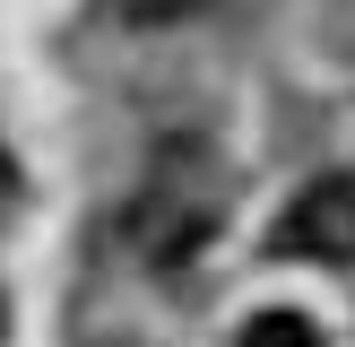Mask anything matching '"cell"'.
Returning a JSON list of instances; mask_svg holds the SVG:
<instances>
[{"instance_id": "cell-1", "label": "cell", "mask_w": 355, "mask_h": 347, "mask_svg": "<svg viewBox=\"0 0 355 347\" xmlns=\"http://www.w3.org/2000/svg\"><path fill=\"white\" fill-rule=\"evenodd\" d=\"M208 235H217V183H208V156L191 148V139H173V148L156 156V174L139 183V200H130V252L148 260V269H182Z\"/></svg>"}, {"instance_id": "cell-3", "label": "cell", "mask_w": 355, "mask_h": 347, "mask_svg": "<svg viewBox=\"0 0 355 347\" xmlns=\"http://www.w3.org/2000/svg\"><path fill=\"white\" fill-rule=\"evenodd\" d=\"M243 347H321V330L277 304V312H252V321H243Z\"/></svg>"}, {"instance_id": "cell-2", "label": "cell", "mask_w": 355, "mask_h": 347, "mask_svg": "<svg viewBox=\"0 0 355 347\" xmlns=\"http://www.w3.org/2000/svg\"><path fill=\"white\" fill-rule=\"evenodd\" d=\"M286 252L329 260V269H355V183H347V174L312 183L304 200L286 208Z\"/></svg>"}, {"instance_id": "cell-4", "label": "cell", "mask_w": 355, "mask_h": 347, "mask_svg": "<svg viewBox=\"0 0 355 347\" xmlns=\"http://www.w3.org/2000/svg\"><path fill=\"white\" fill-rule=\"evenodd\" d=\"M17 200V165H9V148H0V208Z\"/></svg>"}]
</instances>
